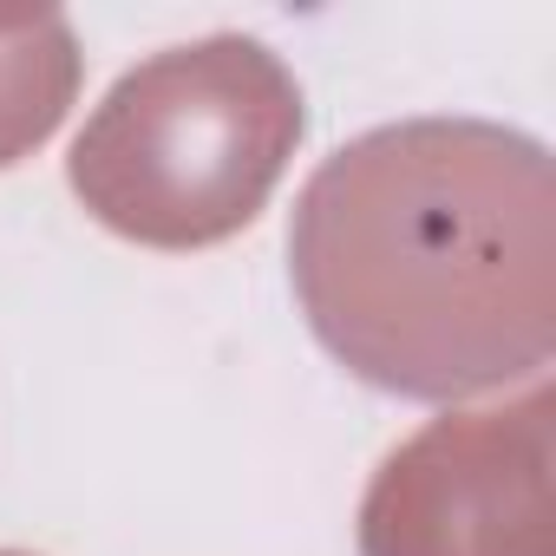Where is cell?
Returning a JSON list of instances; mask_svg holds the SVG:
<instances>
[{
  "label": "cell",
  "mask_w": 556,
  "mask_h": 556,
  "mask_svg": "<svg viewBox=\"0 0 556 556\" xmlns=\"http://www.w3.org/2000/svg\"><path fill=\"white\" fill-rule=\"evenodd\" d=\"M328 354L406 400L536 374L556 334V177L523 131L413 118L334 151L289 229Z\"/></svg>",
  "instance_id": "6da1fadb"
},
{
  "label": "cell",
  "mask_w": 556,
  "mask_h": 556,
  "mask_svg": "<svg viewBox=\"0 0 556 556\" xmlns=\"http://www.w3.org/2000/svg\"><path fill=\"white\" fill-rule=\"evenodd\" d=\"M302 138V92L268 47L203 40L125 73L73 144L79 203L151 249L242 229Z\"/></svg>",
  "instance_id": "7a4b0ae2"
},
{
  "label": "cell",
  "mask_w": 556,
  "mask_h": 556,
  "mask_svg": "<svg viewBox=\"0 0 556 556\" xmlns=\"http://www.w3.org/2000/svg\"><path fill=\"white\" fill-rule=\"evenodd\" d=\"M367 556H556L549 549V393L510 413L426 426L367 491Z\"/></svg>",
  "instance_id": "3957f363"
},
{
  "label": "cell",
  "mask_w": 556,
  "mask_h": 556,
  "mask_svg": "<svg viewBox=\"0 0 556 556\" xmlns=\"http://www.w3.org/2000/svg\"><path fill=\"white\" fill-rule=\"evenodd\" d=\"M73 79H79V60L60 14L0 21V164H14L27 144H40L60 125Z\"/></svg>",
  "instance_id": "277c9868"
}]
</instances>
